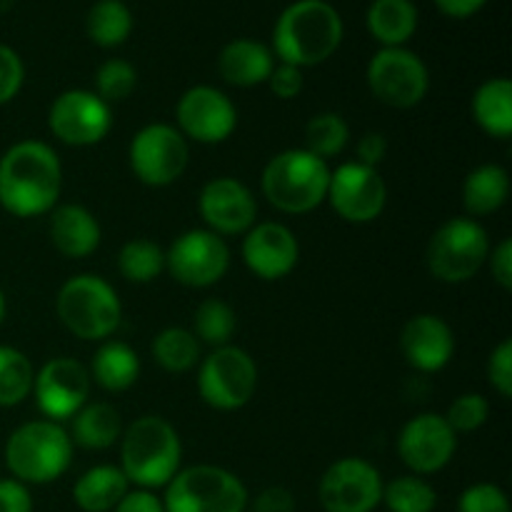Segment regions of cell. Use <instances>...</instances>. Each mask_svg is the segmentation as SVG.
Masks as SVG:
<instances>
[{
  "mask_svg": "<svg viewBox=\"0 0 512 512\" xmlns=\"http://www.w3.org/2000/svg\"><path fill=\"white\" fill-rule=\"evenodd\" d=\"M63 193V165L43 140H20L0 155V208L15 218L48 215Z\"/></svg>",
  "mask_w": 512,
  "mask_h": 512,
  "instance_id": "1",
  "label": "cell"
},
{
  "mask_svg": "<svg viewBox=\"0 0 512 512\" xmlns=\"http://www.w3.org/2000/svg\"><path fill=\"white\" fill-rule=\"evenodd\" d=\"M343 18L328 0H295L273 28V55L295 68H313L333 58L343 43Z\"/></svg>",
  "mask_w": 512,
  "mask_h": 512,
  "instance_id": "2",
  "label": "cell"
},
{
  "mask_svg": "<svg viewBox=\"0 0 512 512\" xmlns=\"http://www.w3.org/2000/svg\"><path fill=\"white\" fill-rule=\"evenodd\" d=\"M183 463V443L160 415L133 420L120 435V470L140 490L165 488Z\"/></svg>",
  "mask_w": 512,
  "mask_h": 512,
  "instance_id": "3",
  "label": "cell"
},
{
  "mask_svg": "<svg viewBox=\"0 0 512 512\" xmlns=\"http://www.w3.org/2000/svg\"><path fill=\"white\" fill-rule=\"evenodd\" d=\"M73 440L53 420H30L8 435L3 448L10 478L23 485H48L68 473L73 463Z\"/></svg>",
  "mask_w": 512,
  "mask_h": 512,
  "instance_id": "4",
  "label": "cell"
},
{
  "mask_svg": "<svg viewBox=\"0 0 512 512\" xmlns=\"http://www.w3.org/2000/svg\"><path fill=\"white\" fill-rule=\"evenodd\" d=\"M330 163L305 148H288L273 155L260 175L263 198L285 215H305L325 203Z\"/></svg>",
  "mask_w": 512,
  "mask_h": 512,
  "instance_id": "5",
  "label": "cell"
},
{
  "mask_svg": "<svg viewBox=\"0 0 512 512\" xmlns=\"http://www.w3.org/2000/svg\"><path fill=\"white\" fill-rule=\"evenodd\" d=\"M55 313L63 328L75 338L103 343L120 328L123 303L108 280L93 273H80L60 285Z\"/></svg>",
  "mask_w": 512,
  "mask_h": 512,
  "instance_id": "6",
  "label": "cell"
},
{
  "mask_svg": "<svg viewBox=\"0 0 512 512\" xmlns=\"http://www.w3.org/2000/svg\"><path fill=\"white\" fill-rule=\"evenodd\" d=\"M165 512H245L250 505L243 480L220 465L180 468L165 485Z\"/></svg>",
  "mask_w": 512,
  "mask_h": 512,
  "instance_id": "7",
  "label": "cell"
},
{
  "mask_svg": "<svg viewBox=\"0 0 512 512\" xmlns=\"http://www.w3.org/2000/svg\"><path fill=\"white\" fill-rule=\"evenodd\" d=\"M488 230L475 218H450L440 225L425 250V263L433 278L445 285H460L480 273L490 255Z\"/></svg>",
  "mask_w": 512,
  "mask_h": 512,
  "instance_id": "8",
  "label": "cell"
},
{
  "mask_svg": "<svg viewBox=\"0 0 512 512\" xmlns=\"http://www.w3.org/2000/svg\"><path fill=\"white\" fill-rule=\"evenodd\" d=\"M258 390V365L238 345L213 348L198 363V393L208 408L233 413L245 408Z\"/></svg>",
  "mask_w": 512,
  "mask_h": 512,
  "instance_id": "9",
  "label": "cell"
},
{
  "mask_svg": "<svg viewBox=\"0 0 512 512\" xmlns=\"http://www.w3.org/2000/svg\"><path fill=\"white\" fill-rule=\"evenodd\" d=\"M128 163L143 185L168 188L188 170L190 143L175 125L150 123L130 140Z\"/></svg>",
  "mask_w": 512,
  "mask_h": 512,
  "instance_id": "10",
  "label": "cell"
},
{
  "mask_svg": "<svg viewBox=\"0 0 512 512\" xmlns=\"http://www.w3.org/2000/svg\"><path fill=\"white\" fill-rule=\"evenodd\" d=\"M365 80L380 103L398 110L423 103L430 88L428 65L408 48H380L370 58Z\"/></svg>",
  "mask_w": 512,
  "mask_h": 512,
  "instance_id": "11",
  "label": "cell"
},
{
  "mask_svg": "<svg viewBox=\"0 0 512 512\" xmlns=\"http://www.w3.org/2000/svg\"><path fill=\"white\" fill-rule=\"evenodd\" d=\"M228 268V240L208 228L185 230L165 250V270L185 288H210L225 278Z\"/></svg>",
  "mask_w": 512,
  "mask_h": 512,
  "instance_id": "12",
  "label": "cell"
},
{
  "mask_svg": "<svg viewBox=\"0 0 512 512\" xmlns=\"http://www.w3.org/2000/svg\"><path fill=\"white\" fill-rule=\"evenodd\" d=\"M325 203H330L335 215L343 218L345 223H373L383 215L385 205H388V185H385L378 168L353 160V163L338 165L330 173Z\"/></svg>",
  "mask_w": 512,
  "mask_h": 512,
  "instance_id": "13",
  "label": "cell"
},
{
  "mask_svg": "<svg viewBox=\"0 0 512 512\" xmlns=\"http://www.w3.org/2000/svg\"><path fill=\"white\" fill-rule=\"evenodd\" d=\"M48 128L60 143L88 148L108 138L113 128V110L93 90H65L50 103Z\"/></svg>",
  "mask_w": 512,
  "mask_h": 512,
  "instance_id": "14",
  "label": "cell"
},
{
  "mask_svg": "<svg viewBox=\"0 0 512 512\" xmlns=\"http://www.w3.org/2000/svg\"><path fill=\"white\" fill-rule=\"evenodd\" d=\"M175 128L188 143H225L238 128V108L223 90L213 85H193L175 105Z\"/></svg>",
  "mask_w": 512,
  "mask_h": 512,
  "instance_id": "15",
  "label": "cell"
},
{
  "mask_svg": "<svg viewBox=\"0 0 512 512\" xmlns=\"http://www.w3.org/2000/svg\"><path fill=\"white\" fill-rule=\"evenodd\" d=\"M383 475L365 458H340L323 473L318 498L325 512H373L383 500Z\"/></svg>",
  "mask_w": 512,
  "mask_h": 512,
  "instance_id": "16",
  "label": "cell"
},
{
  "mask_svg": "<svg viewBox=\"0 0 512 512\" xmlns=\"http://www.w3.org/2000/svg\"><path fill=\"white\" fill-rule=\"evenodd\" d=\"M90 385H93L90 370L80 360L60 355L35 370L30 395L35 398V405L45 420L63 425L88 403Z\"/></svg>",
  "mask_w": 512,
  "mask_h": 512,
  "instance_id": "17",
  "label": "cell"
},
{
  "mask_svg": "<svg viewBox=\"0 0 512 512\" xmlns=\"http://www.w3.org/2000/svg\"><path fill=\"white\" fill-rule=\"evenodd\" d=\"M458 453V435L445 415L420 413L403 425L398 435V455L413 475H435L448 468Z\"/></svg>",
  "mask_w": 512,
  "mask_h": 512,
  "instance_id": "18",
  "label": "cell"
},
{
  "mask_svg": "<svg viewBox=\"0 0 512 512\" xmlns=\"http://www.w3.org/2000/svg\"><path fill=\"white\" fill-rule=\"evenodd\" d=\"M198 213L205 228L220 238L245 235L258 223V200L238 178L220 175L208 180L198 195Z\"/></svg>",
  "mask_w": 512,
  "mask_h": 512,
  "instance_id": "19",
  "label": "cell"
},
{
  "mask_svg": "<svg viewBox=\"0 0 512 512\" xmlns=\"http://www.w3.org/2000/svg\"><path fill=\"white\" fill-rule=\"evenodd\" d=\"M240 255L245 268L255 278L273 283L293 273L300 260V243L288 225L268 220V223H255L243 235Z\"/></svg>",
  "mask_w": 512,
  "mask_h": 512,
  "instance_id": "20",
  "label": "cell"
},
{
  "mask_svg": "<svg viewBox=\"0 0 512 512\" xmlns=\"http://www.w3.org/2000/svg\"><path fill=\"white\" fill-rule=\"evenodd\" d=\"M400 350L418 373H440L455 355V333L440 315H413L400 330Z\"/></svg>",
  "mask_w": 512,
  "mask_h": 512,
  "instance_id": "21",
  "label": "cell"
},
{
  "mask_svg": "<svg viewBox=\"0 0 512 512\" xmlns=\"http://www.w3.org/2000/svg\"><path fill=\"white\" fill-rule=\"evenodd\" d=\"M50 243L63 258L83 260L100 248L103 228L85 205L63 203L50 210Z\"/></svg>",
  "mask_w": 512,
  "mask_h": 512,
  "instance_id": "22",
  "label": "cell"
},
{
  "mask_svg": "<svg viewBox=\"0 0 512 512\" xmlns=\"http://www.w3.org/2000/svg\"><path fill=\"white\" fill-rule=\"evenodd\" d=\"M275 68V55L260 40L238 38L223 45L218 55L220 78L235 88H253L268 83Z\"/></svg>",
  "mask_w": 512,
  "mask_h": 512,
  "instance_id": "23",
  "label": "cell"
},
{
  "mask_svg": "<svg viewBox=\"0 0 512 512\" xmlns=\"http://www.w3.org/2000/svg\"><path fill=\"white\" fill-rule=\"evenodd\" d=\"M130 483L120 465H93L73 485V500L83 512H113L128 495Z\"/></svg>",
  "mask_w": 512,
  "mask_h": 512,
  "instance_id": "24",
  "label": "cell"
},
{
  "mask_svg": "<svg viewBox=\"0 0 512 512\" xmlns=\"http://www.w3.org/2000/svg\"><path fill=\"white\" fill-rule=\"evenodd\" d=\"M510 198V173L498 163H483L465 175L463 205L468 218H485L493 215L508 203Z\"/></svg>",
  "mask_w": 512,
  "mask_h": 512,
  "instance_id": "25",
  "label": "cell"
},
{
  "mask_svg": "<svg viewBox=\"0 0 512 512\" xmlns=\"http://www.w3.org/2000/svg\"><path fill=\"white\" fill-rule=\"evenodd\" d=\"M90 380L105 393H125L140 378V358L123 340H103L90 363Z\"/></svg>",
  "mask_w": 512,
  "mask_h": 512,
  "instance_id": "26",
  "label": "cell"
},
{
  "mask_svg": "<svg viewBox=\"0 0 512 512\" xmlns=\"http://www.w3.org/2000/svg\"><path fill=\"white\" fill-rule=\"evenodd\" d=\"M123 418L118 408L110 403H85L70 418V440L83 450H108L120 443L123 435Z\"/></svg>",
  "mask_w": 512,
  "mask_h": 512,
  "instance_id": "27",
  "label": "cell"
},
{
  "mask_svg": "<svg viewBox=\"0 0 512 512\" xmlns=\"http://www.w3.org/2000/svg\"><path fill=\"white\" fill-rule=\"evenodd\" d=\"M365 25L383 48H405L418 30V8L413 0H373Z\"/></svg>",
  "mask_w": 512,
  "mask_h": 512,
  "instance_id": "28",
  "label": "cell"
},
{
  "mask_svg": "<svg viewBox=\"0 0 512 512\" xmlns=\"http://www.w3.org/2000/svg\"><path fill=\"white\" fill-rule=\"evenodd\" d=\"M473 120L490 138L508 140L512 135V83L508 78H490L473 95Z\"/></svg>",
  "mask_w": 512,
  "mask_h": 512,
  "instance_id": "29",
  "label": "cell"
},
{
  "mask_svg": "<svg viewBox=\"0 0 512 512\" xmlns=\"http://www.w3.org/2000/svg\"><path fill=\"white\" fill-rule=\"evenodd\" d=\"M150 353L153 360L165 370V373H188V370L198 368V363L203 360V345L195 338L193 330L180 328H163L150 343Z\"/></svg>",
  "mask_w": 512,
  "mask_h": 512,
  "instance_id": "30",
  "label": "cell"
},
{
  "mask_svg": "<svg viewBox=\"0 0 512 512\" xmlns=\"http://www.w3.org/2000/svg\"><path fill=\"white\" fill-rule=\"evenodd\" d=\"M85 33L100 48H118L133 33V13L123 0H98L85 18Z\"/></svg>",
  "mask_w": 512,
  "mask_h": 512,
  "instance_id": "31",
  "label": "cell"
},
{
  "mask_svg": "<svg viewBox=\"0 0 512 512\" xmlns=\"http://www.w3.org/2000/svg\"><path fill=\"white\" fill-rule=\"evenodd\" d=\"M118 273L133 285L153 283L165 273V250L153 240H128L118 250Z\"/></svg>",
  "mask_w": 512,
  "mask_h": 512,
  "instance_id": "32",
  "label": "cell"
},
{
  "mask_svg": "<svg viewBox=\"0 0 512 512\" xmlns=\"http://www.w3.org/2000/svg\"><path fill=\"white\" fill-rule=\"evenodd\" d=\"M35 368L23 350L0 345V408H15L33 393Z\"/></svg>",
  "mask_w": 512,
  "mask_h": 512,
  "instance_id": "33",
  "label": "cell"
},
{
  "mask_svg": "<svg viewBox=\"0 0 512 512\" xmlns=\"http://www.w3.org/2000/svg\"><path fill=\"white\" fill-rule=\"evenodd\" d=\"M350 143V125L340 113H318L305 125V145L308 153L318 155L320 160L330 163V158H338Z\"/></svg>",
  "mask_w": 512,
  "mask_h": 512,
  "instance_id": "34",
  "label": "cell"
},
{
  "mask_svg": "<svg viewBox=\"0 0 512 512\" xmlns=\"http://www.w3.org/2000/svg\"><path fill=\"white\" fill-rule=\"evenodd\" d=\"M235 328H238V318L225 300L208 298L195 308L193 335L200 340V345H210V348L230 345Z\"/></svg>",
  "mask_w": 512,
  "mask_h": 512,
  "instance_id": "35",
  "label": "cell"
},
{
  "mask_svg": "<svg viewBox=\"0 0 512 512\" xmlns=\"http://www.w3.org/2000/svg\"><path fill=\"white\" fill-rule=\"evenodd\" d=\"M388 512H433L438 508V493L420 475H400L383 485V500Z\"/></svg>",
  "mask_w": 512,
  "mask_h": 512,
  "instance_id": "36",
  "label": "cell"
},
{
  "mask_svg": "<svg viewBox=\"0 0 512 512\" xmlns=\"http://www.w3.org/2000/svg\"><path fill=\"white\" fill-rule=\"evenodd\" d=\"M135 85H138V70L133 68V63L123 58H110L95 73L93 93L108 105H115L128 100L135 93Z\"/></svg>",
  "mask_w": 512,
  "mask_h": 512,
  "instance_id": "37",
  "label": "cell"
},
{
  "mask_svg": "<svg viewBox=\"0 0 512 512\" xmlns=\"http://www.w3.org/2000/svg\"><path fill=\"white\" fill-rule=\"evenodd\" d=\"M490 418V403L485 395L480 393H463L450 403L445 420H448L450 428L455 430V435L475 433V430L483 428Z\"/></svg>",
  "mask_w": 512,
  "mask_h": 512,
  "instance_id": "38",
  "label": "cell"
},
{
  "mask_svg": "<svg viewBox=\"0 0 512 512\" xmlns=\"http://www.w3.org/2000/svg\"><path fill=\"white\" fill-rule=\"evenodd\" d=\"M458 512H512V508L508 493L500 485L475 483L460 495Z\"/></svg>",
  "mask_w": 512,
  "mask_h": 512,
  "instance_id": "39",
  "label": "cell"
},
{
  "mask_svg": "<svg viewBox=\"0 0 512 512\" xmlns=\"http://www.w3.org/2000/svg\"><path fill=\"white\" fill-rule=\"evenodd\" d=\"M488 383L503 400L512 398V340L503 338L488 358Z\"/></svg>",
  "mask_w": 512,
  "mask_h": 512,
  "instance_id": "40",
  "label": "cell"
},
{
  "mask_svg": "<svg viewBox=\"0 0 512 512\" xmlns=\"http://www.w3.org/2000/svg\"><path fill=\"white\" fill-rule=\"evenodd\" d=\"M25 83V65L10 45L0 43V108L18 98Z\"/></svg>",
  "mask_w": 512,
  "mask_h": 512,
  "instance_id": "41",
  "label": "cell"
},
{
  "mask_svg": "<svg viewBox=\"0 0 512 512\" xmlns=\"http://www.w3.org/2000/svg\"><path fill=\"white\" fill-rule=\"evenodd\" d=\"M268 88L275 98L280 100H295L305 88L303 70L288 63H275L273 73L268 78Z\"/></svg>",
  "mask_w": 512,
  "mask_h": 512,
  "instance_id": "42",
  "label": "cell"
},
{
  "mask_svg": "<svg viewBox=\"0 0 512 512\" xmlns=\"http://www.w3.org/2000/svg\"><path fill=\"white\" fill-rule=\"evenodd\" d=\"M0 512H33V495L28 485L15 478H0Z\"/></svg>",
  "mask_w": 512,
  "mask_h": 512,
  "instance_id": "43",
  "label": "cell"
},
{
  "mask_svg": "<svg viewBox=\"0 0 512 512\" xmlns=\"http://www.w3.org/2000/svg\"><path fill=\"white\" fill-rule=\"evenodd\" d=\"M250 512H295V495L283 485H270L255 495Z\"/></svg>",
  "mask_w": 512,
  "mask_h": 512,
  "instance_id": "44",
  "label": "cell"
},
{
  "mask_svg": "<svg viewBox=\"0 0 512 512\" xmlns=\"http://www.w3.org/2000/svg\"><path fill=\"white\" fill-rule=\"evenodd\" d=\"M493 280L503 290H512V238H503L488 255Z\"/></svg>",
  "mask_w": 512,
  "mask_h": 512,
  "instance_id": "45",
  "label": "cell"
},
{
  "mask_svg": "<svg viewBox=\"0 0 512 512\" xmlns=\"http://www.w3.org/2000/svg\"><path fill=\"white\" fill-rule=\"evenodd\" d=\"M388 138L383 133H365L363 138L355 145V153H358V163L370 165V168H378L380 163L388 155Z\"/></svg>",
  "mask_w": 512,
  "mask_h": 512,
  "instance_id": "46",
  "label": "cell"
},
{
  "mask_svg": "<svg viewBox=\"0 0 512 512\" xmlns=\"http://www.w3.org/2000/svg\"><path fill=\"white\" fill-rule=\"evenodd\" d=\"M113 512H165V505H163V498H158L153 490L133 488L128 490V495L120 500L118 508Z\"/></svg>",
  "mask_w": 512,
  "mask_h": 512,
  "instance_id": "47",
  "label": "cell"
},
{
  "mask_svg": "<svg viewBox=\"0 0 512 512\" xmlns=\"http://www.w3.org/2000/svg\"><path fill=\"white\" fill-rule=\"evenodd\" d=\"M485 3H488V0H435V5H438L440 13L448 15V18H458V20L475 15Z\"/></svg>",
  "mask_w": 512,
  "mask_h": 512,
  "instance_id": "48",
  "label": "cell"
},
{
  "mask_svg": "<svg viewBox=\"0 0 512 512\" xmlns=\"http://www.w3.org/2000/svg\"><path fill=\"white\" fill-rule=\"evenodd\" d=\"M5 315H8V300H5V293L0 290V325H3Z\"/></svg>",
  "mask_w": 512,
  "mask_h": 512,
  "instance_id": "49",
  "label": "cell"
}]
</instances>
